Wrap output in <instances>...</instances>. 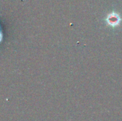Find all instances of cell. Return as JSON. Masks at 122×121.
<instances>
[{
    "label": "cell",
    "mask_w": 122,
    "mask_h": 121,
    "mask_svg": "<svg viewBox=\"0 0 122 121\" xmlns=\"http://www.w3.org/2000/svg\"><path fill=\"white\" fill-rule=\"evenodd\" d=\"M106 21L109 26L112 27H116L120 24L122 21V19L117 13L112 12L107 16L106 19Z\"/></svg>",
    "instance_id": "1"
}]
</instances>
